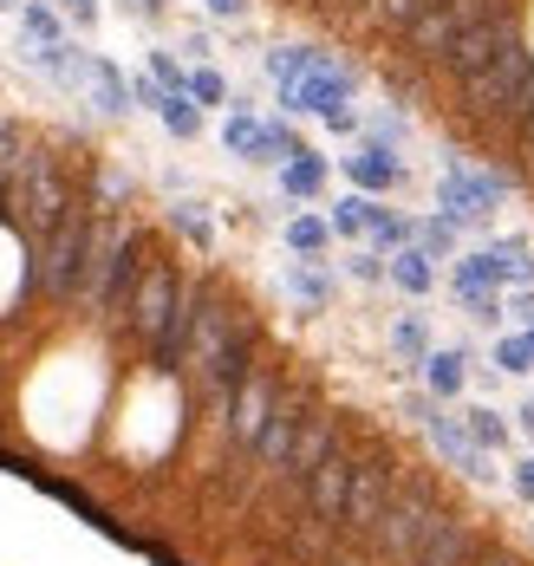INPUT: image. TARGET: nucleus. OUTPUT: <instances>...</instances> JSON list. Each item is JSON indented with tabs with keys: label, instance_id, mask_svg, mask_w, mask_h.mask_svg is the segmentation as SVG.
<instances>
[{
	"label": "nucleus",
	"instance_id": "e433bc0d",
	"mask_svg": "<svg viewBox=\"0 0 534 566\" xmlns=\"http://www.w3.org/2000/svg\"><path fill=\"white\" fill-rule=\"evenodd\" d=\"M20 150V130H13V117H0V157H13Z\"/></svg>",
	"mask_w": 534,
	"mask_h": 566
},
{
	"label": "nucleus",
	"instance_id": "0eeeda50",
	"mask_svg": "<svg viewBox=\"0 0 534 566\" xmlns=\"http://www.w3.org/2000/svg\"><path fill=\"white\" fill-rule=\"evenodd\" d=\"M182 306V281L170 268H144L137 286H130V300H124V319H130V333L144 345H157V333L170 326V313Z\"/></svg>",
	"mask_w": 534,
	"mask_h": 566
},
{
	"label": "nucleus",
	"instance_id": "9b49d317",
	"mask_svg": "<svg viewBox=\"0 0 534 566\" xmlns=\"http://www.w3.org/2000/svg\"><path fill=\"white\" fill-rule=\"evenodd\" d=\"M346 489H353V462L333 450L320 469H313V482H306V514L326 521V527H339V514H346Z\"/></svg>",
	"mask_w": 534,
	"mask_h": 566
},
{
	"label": "nucleus",
	"instance_id": "6ab92c4d",
	"mask_svg": "<svg viewBox=\"0 0 534 566\" xmlns=\"http://www.w3.org/2000/svg\"><path fill=\"white\" fill-rule=\"evenodd\" d=\"M391 281L405 286V293H430V281H437V274H430V254H423V248H398V254H391Z\"/></svg>",
	"mask_w": 534,
	"mask_h": 566
},
{
	"label": "nucleus",
	"instance_id": "20e7f679",
	"mask_svg": "<svg viewBox=\"0 0 534 566\" xmlns=\"http://www.w3.org/2000/svg\"><path fill=\"white\" fill-rule=\"evenodd\" d=\"M85 241H92V216L65 209L60 228L46 241H33V286L46 300H78V274H85Z\"/></svg>",
	"mask_w": 534,
	"mask_h": 566
},
{
	"label": "nucleus",
	"instance_id": "b1692460",
	"mask_svg": "<svg viewBox=\"0 0 534 566\" xmlns=\"http://www.w3.org/2000/svg\"><path fill=\"white\" fill-rule=\"evenodd\" d=\"M287 286H294V300H306V306H326V300H333V281H326V274H313V268H294Z\"/></svg>",
	"mask_w": 534,
	"mask_h": 566
},
{
	"label": "nucleus",
	"instance_id": "a211bd4d",
	"mask_svg": "<svg viewBox=\"0 0 534 566\" xmlns=\"http://www.w3.org/2000/svg\"><path fill=\"white\" fill-rule=\"evenodd\" d=\"M463 430L475 437V450H509V423H502V410H489V403L463 410Z\"/></svg>",
	"mask_w": 534,
	"mask_h": 566
},
{
	"label": "nucleus",
	"instance_id": "dca6fc26",
	"mask_svg": "<svg viewBox=\"0 0 534 566\" xmlns=\"http://www.w3.org/2000/svg\"><path fill=\"white\" fill-rule=\"evenodd\" d=\"M423 385L437 397H457L470 385V352L463 345H430V358H423Z\"/></svg>",
	"mask_w": 534,
	"mask_h": 566
},
{
	"label": "nucleus",
	"instance_id": "473e14b6",
	"mask_svg": "<svg viewBox=\"0 0 534 566\" xmlns=\"http://www.w3.org/2000/svg\"><path fill=\"white\" fill-rule=\"evenodd\" d=\"M27 33H40V40L53 46V33H60V20H53L46 7H27Z\"/></svg>",
	"mask_w": 534,
	"mask_h": 566
},
{
	"label": "nucleus",
	"instance_id": "6e6552de",
	"mask_svg": "<svg viewBox=\"0 0 534 566\" xmlns=\"http://www.w3.org/2000/svg\"><path fill=\"white\" fill-rule=\"evenodd\" d=\"M482 13H489L482 0H430L411 27H405V46H411L417 59H443L450 53V40H457L470 20H482Z\"/></svg>",
	"mask_w": 534,
	"mask_h": 566
},
{
	"label": "nucleus",
	"instance_id": "423d86ee",
	"mask_svg": "<svg viewBox=\"0 0 534 566\" xmlns=\"http://www.w3.org/2000/svg\"><path fill=\"white\" fill-rule=\"evenodd\" d=\"M528 65H534V59H528V46H522V40H509V46H502V53L489 59V65H482L475 78H463V98H470V112H482V117H502V112H509V98L522 92Z\"/></svg>",
	"mask_w": 534,
	"mask_h": 566
},
{
	"label": "nucleus",
	"instance_id": "ea45409f",
	"mask_svg": "<svg viewBox=\"0 0 534 566\" xmlns=\"http://www.w3.org/2000/svg\"><path fill=\"white\" fill-rule=\"evenodd\" d=\"M209 7H216L222 20H235V13H248V0H209Z\"/></svg>",
	"mask_w": 534,
	"mask_h": 566
},
{
	"label": "nucleus",
	"instance_id": "f03ea898",
	"mask_svg": "<svg viewBox=\"0 0 534 566\" xmlns=\"http://www.w3.org/2000/svg\"><path fill=\"white\" fill-rule=\"evenodd\" d=\"M437 521H443V509H437V495H430L423 482L391 489V509H385L378 534H371V560L378 566H411L417 554H423V541L437 534Z\"/></svg>",
	"mask_w": 534,
	"mask_h": 566
},
{
	"label": "nucleus",
	"instance_id": "cd10ccee",
	"mask_svg": "<svg viewBox=\"0 0 534 566\" xmlns=\"http://www.w3.org/2000/svg\"><path fill=\"white\" fill-rule=\"evenodd\" d=\"M365 209H371V202H365V196H346V202H339V209H333V228H339V234H365Z\"/></svg>",
	"mask_w": 534,
	"mask_h": 566
},
{
	"label": "nucleus",
	"instance_id": "72a5a7b5",
	"mask_svg": "<svg viewBox=\"0 0 534 566\" xmlns=\"http://www.w3.org/2000/svg\"><path fill=\"white\" fill-rule=\"evenodd\" d=\"M189 92H196L202 105H216V98H222V78H216V72H196V78H189Z\"/></svg>",
	"mask_w": 534,
	"mask_h": 566
},
{
	"label": "nucleus",
	"instance_id": "2f4dec72",
	"mask_svg": "<svg viewBox=\"0 0 534 566\" xmlns=\"http://www.w3.org/2000/svg\"><path fill=\"white\" fill-rule=\"evenodd\" d=\"M177 222H182V234H189L196 248H209V222L196 216V202H182V209H177Z\"/></svg>",
	"mask_w": 534,
	"mask_h": 566
},
{
	"label": "nucleus",
	"instance_id": "2eb2a0df",
	"mask_svg": "<svg viewBox=\"0 0 534 566\" xmlns=\"http://www.w3.org/2000/svg\"><path fill=\"white\" fill-rule=\"evenodd\" d=\"M423 430H430V443L450 455V462H457L470 482H489V450H475V437L463 430V423H450V417H430Z\"/></svg>",
	"mask_w": 534,
	"mask_h": 566
},
{
	"label": "nucleus",
	"instance_id": "c85d7f7f",
	"mask_svg": "<svg viewBox=\"0 0 534 566\" xmlns=\"http://www.w3.org/2000/svg\"><path fill=\"white\" fill-rule=\"evenodd\" d=\"M287 241H294L300 254H320V248H326V222H313V216H300V222L287 228Z\"/></svg>",
	"mask_w": 534,
	"mask_h": 566
},
{
	"label": "nucleus",
	"instance_id": "ddd939ff",
	"mask_svg": "<svg viewBox=\"0 0 534 566\" xmlns=\"http://www.w3.org/2000/svg\"><path fill=\"white\" fill-rule=\"evenodd\" d=\"M300 397H274V417H268V430H261V443H254V462L261 469H287V455H294V443H300Z\"/></svg>",
	"mask_w": 534,
	"mask_h": 566
},
{
	"label": "nucleus",
	"instance_id": "412c9836",
	"mask_svg": "<svg viewBox=\"0 0 534 566\" xmlns=\"http://www.w3.org/2000/svg\"><path fill=\"white\" fill-rule=\"evenodd\" d=\"M391 352H398V358H411V365L430 358V333H423V319H417V313H405V319L391 326Z\"/></svg>",
	"mask_w": 534,
	"mask_h": 566
},
{
	"label": "nucleus",
	"instance_id": "49530a36",
	"mask_svg": "<svg viewBox=\"0 0 534 566\" xmlns=\"http://www.w3.org/2000/svg\"><path fill=\"white\" fill-rule=\"evenodd\" d=\"M475 566H515V560H475Z\"/></svg>",
	"mask_w": 534,
	"mask_h": 566
},
{
	"label": "nucleus",
	"instance_id": "4468645a",
	"mask_svg": "<svg viewBox=\"0 0 534 566\" xmlns=\"http://www.w3.org/2000/svg\"><path fill=\"white\" fill-rule=\"evenodd\" d=\"M339 450V430H333V417H306L300 423V443H294V455H287V482H313V469L326 462V455Z\"/></svg>",
	"mask_w": 534,
	"mask_h": 566
},
{
	"label": "nucleus",
	"instance_id": "c756f323",
	"mask_svg": "<svg viewBox=\"0 0 534 566\" xmlns=\"http://www.w3.org/2000/svg\"><path fill=\"white\" fill-rule=\"evenodd\" d=\"M281 182H287V196H313V189H320V164H313V157H306V164H287Z\"/></svg>",
	"mask_w": 534,
	"mask_h": 566
},
{
	"label": "nucleus",
	"instance_id": "c03bdc74",
	"mask_svg": "<svg viewBox=\"0 0 534 566\" xmlns=\"http://www.w3.org/2000/svg\"><path fill=\"white\" fill-rule=\"evenodd\" d=\"M515 417H522V430H528V437H534V403H522V410H515Z\"/></svg>",
	"mask_w": 534,
	"mask_h": 566
},
{
	"label": "nucleus",
	"instance_id": "4be33fe9",
	"mask_svg": "<svg viewBox=\"0 0 534 566\" xmlns=\"http://www.w3.org/2000/svg\"><path fill=\"white\" fill-rule=\"evenodd\" d=\"M495 371L528 378V371H534V333H528V339H502V345H495Z\"/></svg>",
	"mask_w": 534,
	"mask_h": 566
},
{
	"label": "nucleus",
	"instance_id": "a878e982",
	"mask_svg": "<svg viewBox=\"0 0 534 566\" xmlns=\"http://www.w3.org/2000/svg\"><path fill=\"white\" fill-rule=\"evenodd\" d=\"M164 124H170L177 137H196V130H202V117H196V105H189L182 92H170V98H164Z\"/></svg>",
	"mask_w": 534,
	"mask_h": 566
},
{
	"label": "nucleus",
	"instance_id": "7ed1b4c3",
	"mask_svg": "<svg viewBox=\"0 0 534 566\" xmlns=\"http://www.w3.org/2000/svg\"><path fill=\"white\" fill-rule=\"evenodd\" d=\"M13 222H20V234L27 241H46L53 228H60V216L72 209V189H65V176L53 170V157H40V150H27L20 157V170H13Z\"/></svg>",
	"mask_w": 534,
	"mask_h": 566
},
{
	"label": "nucleus",
	"instance_id": "f257e3e1",
	"mask_svg": "<svg viewBox=\"0 0 534 566\" xmlns=\"http://www.w3.org/2000/svg\"><path fill=\"white\" fill-rule=\"evenodd\" d=\"M137 286V234L118 216H92V241H85V274H78V300L92 313H112Z\"/></svg>",
	"mask_w": 534,
	"mask_h": 566
},
{
	"label": "nucleus",
	"instance_id": "bb28decb",
	"mask_svg": "<svg viewBox=\"0 0 534 566\" xmlns=\"http://www.w3.org/2000/svg\"><path fill=\"white\" fill-rule=\"evenodd\" d=\"M417 234H423V254H430V261H443V254H457V228H450V222H423Z\"/></svg>",
	"mask_w": 534,
	"mask_h": 566
},
{
	"label": "nucleus",
	"instance_id": "f3484780",
	"mask_svg": "<svg viewBox=\"0 0 534 566\" xmlns=\"http://www.w3.org/2000/svg\"><path fill=\"white\" fill-rule=\"evenodd\" d=\"M482 254H489V268H495V286H502V281H509V286H528L534 281L528 241H515V234H509V241H489Z\"/></svg>",
	"mask_w": 534,
	"mask_h": 566
},
{
	"label": "nucleus",
	"instance_id": "f704fd0d",
	"mask_svg": "<svg viewBox=\"0 0 534 566\" xmlns=\"http://www.w3.org/2000/svg\"><path fill=\"white\" fill-rule=\"evenodd\" d=\"M60 7H65L72 27H92V20H98V0H60Z\"/></svg>",
	"mask_w": 534,
	"mask_h": 566
},
{
	"label": "nucleus",
	"instance_id": "79ce46f5",
	"mask_svg": "<svg viewBox=\"0 0 534 566\" xmlns=\"http://www.w3.org/2000/svg\"><path fill=\"white\" fill-rule=\"evenodd\" d=\"M515 313H522V319L534 326V293H515Z\"/></svg>",
	"mask_w": 534,
	"mask_h": 566
},
{
	"label": "nucleus",
	"instance_id": "f8f14e48",
	"mask_svg": "<svg viewBox=\"0 0 534 566\" xmlns=\"http://www.w3.org/2000/svg\"><path fill=\"white\" fill-rule=\"evenodd\" d=\"M274 385L268 378H241V391H235V410H229V437H235L241 450H254L261 443V430H268V417H274Z\"/></svg>",
	"mask_w": 534,
	"mask_h": 566
},
{
	"label": "nucleus",
	"instance_id": "de8ad7c7",
	"mask_svg": "<svg viewBox=\"0 0 534 566\" xmlns=\"http://www.w3.org/2000/svg\"><path fill=\"white\" fill-rule=\"evenodd\" d=\"M339 7H371V0H339Z\"/></svg>",
	"mask_w": 534,
	"mask_h": 566
},
{
	"label": "nucleus",
	"instance_id": "a19ab883",
	"mask_svg": "<svg viewBox=\"0 0 534 566\" xmlns=\"http://www.w3.org/2000/svg\"><path fill=\"white\" fill-rule=\"evenodd\" d=\"M130 13H144V20H157V13H164V0H130Z\"/></svg>",
	"mask_w": 534,
	"mask_h": 566
},
{
	"label": "nucleus",
	"instance_id": "c9c22d12",
	"mask_svg": "<svg viewBox=\"0 0 534 566\" xmlns=\"http://www.w3.org/2000/svg\"><path fill=\"white\" fill-rule=\"evenodd\" d=\"M346 268H353L358 281H378V274H385V268H378V254H353V261H346Z\"/></svg>",
	"mask_w": 534,
	"mask_h": 566
},
{
	"label": "nucleus",
	"instance_id": "aec40b11",
	"mask_svg": "<svg viewBox=\"0 0 534 566\" xmlns=\"http://www.w3.org/2000/svg\"><path fill=\"white\" fill-rule=\"evenodd\" d=\"M346 170H353V182H365V189H391V182H398V164H391L385 150H358V157H346Z\"/></svg>",
	"mask_w": 534,
	"mask_h": 566
},
{
	"label": "nucleus",
	"instance_id": "37998d69",
	"mask_svg": "<svg viewBox=\"0 0 534 566\" xmlns=\"http://www.w3.org/2000/svg\"><path fill=\"white\" fill-rule=\"evenodd\" d=\"M333 566H378V560H371V554H339Z\"/></svg>",
	"mask_w": 534,
	"mask_h": 566
},
{
	"label": "nucleus",
	"instance_id": "9d476101",
	"mask_svg": "<svg viewBox=\"0 0 534 566\" xmlns=\"http://www.w3.org/2000/svg\"><path fill=\"white\" fill-rule=\"evenodd\" d=\"M475 560H482V534H475L463 514H443L437 534L423 541V554L411 566H475Z\"/></svg>",
	"mask_w": 534,
	"mask_h": 566
},
{
	"label": "nucleus",
	"instance_id": "4c0bfd02",
	"mask_svg": "<svg viewBox=\"0 0 534 566\" xmlns=\"http://www.w3.org/2000/svg\"><path fill=\"white\" fill-rule=\"evenodd\" d=\"M515 489L534 502V455H528V462H515Z\"/></svg>",
	"mask_w": 534,
	"mask_h": 566
},
{
	"label": "nucleus",
	"instance_id": "393cba45",
	"mask_svg": "<svg viewBox=\"0 0 534 566\" xmlns=\"http://www.w3.org/2000/svg\"><path fill=\"white\" fill-rule=\"evenodd\" d=\"M92 85H98V105H105V112H130V105H124L130 92H124V78L112 65H92Z\"/></svg>",
	"mask_w": 534,
	"mask_h": 566
},
{
	"label": "nucleus",
	"instance_id": "1a4fd4ad",
	"mask_svg": "<svg viewBox=\"0 0 534 566\" xmlns=\"http://www.w3.org/2000/svg\"><path fill=\"white\" fill-rule=\"evenodd\" d=\"M509 40H515V27H509L502 13H482V20H470V27H463V33L450 40V53L437 59V65H450V78L463 85V78H475V72H482L489 59L502 53Z\"/></svg>",
	"mask_w": 534,
	"mask_h": 566
},
{
	"label": "nucleus",
	"instance_id": "7c9ffc66",
	"mask_svg": "<svg viewBox=\"0 0 534 566\" xmlns=\"http://www.w3.org/2000/svg\"><path fill=\"white\" fill-rule=\"evenodd\" d=\"M534 112V65H528V78H522V92H515V98H509V112H502V124H515V130H522V117Z\"/></svg>",
	"mask_w": 534,
	"mask_h": 566
},
{
	"label": "nucleus",
	"instance_id": "39448f33",
	"mask_svg": "<svg viewBox=\"0 0 534 566\" xmlns=\"http://www.w3.org/2000/svg\"><path fill=\"white\" fill-rule=\"evenodd\" d=\"M391 469L385 462H353V489H346V514H339V534L358 541V547H371V534H378V521L391 509Z\"/></svg>",
	"mask_w": 534,
	"mask_h": 566
},
{
	"label": "nucleus",
	"instance_id": "a18cd8bd",
	"mask_svg": "<svg viewBox=\"0 0 534 566\" xmlns=\"http://www.w3.org/2000/svg\"><path fill=\"white\" fill-rule=\"evenodd\" d=\"M522 144H528V150H534V112L522 117Z\"/></svg>",
	"mask_w": 534,
	"mask_h": 566
},
{
	"label": "nucleus",
	"instance_id": "5701e85b",
	"mask_svg": "<svg viewBox=\"0 0 534 566\" xmlns=\"http://www.w3.org/2000/svg\"><path fill=\"white\" fill-rule=\"evenodd\" d=\"M423 7H430V0H371V20H378V27H398V33H405V27H411Z\"/></svg>",
	"mask_w": 534,
	"mask_h": 566
},
{
	"label": "nucleus",
	"instance_id": "58836bf2",
	"mask_svg": "<svg viewBox=\"0 0 534 566\" xmlns=\"http://www.w3.org/2000/svg\"><path fill=\"white\" fill-rule=\"evenodd\" d=\"M157 78H164V85H177V92H182V72H177V59H164V53H157Z\"/></svg>",
	"mask_w": 534,
	"mask_h": 566
}]
</instances>
